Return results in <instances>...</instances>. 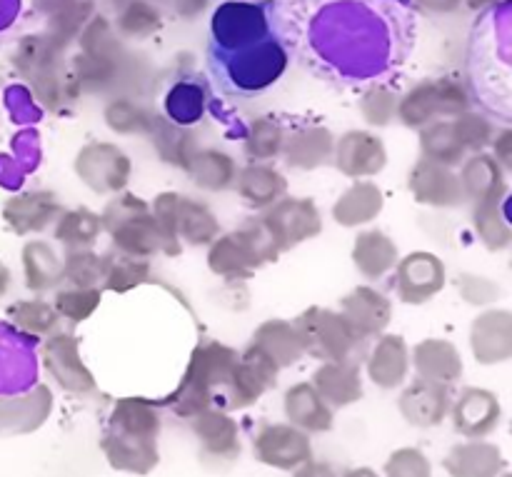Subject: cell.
I'll use <instances>...</instances> for the list:
<instances>
[{"instance_id": "cell-1", "label": "cell", "mask_w": 512, "mask_h": 477, "mask_svg": "<svg viewBox=\"0 0 512 477\" xmlns=\"http://www.w3.org/2000/svg\"><path fill=\"white\" fill-rule=\"evenodd\" d=\"M288 68V53L273 35L240 45L225 53H213V70L220 88L235 98H250L280 80Z\"/></svg>"}, {"instance_id": "cell-2", "label": "cell", "mask_w": 512, "mask_h": 477, "mask_svg": "<svg viewBox=\"0 0 512 477\" xmlns=\"http://www.w3.org/2000/svg\"><path fill=\"white\" fill-rule=\"evenodd\" d=\"M158 418L145 405L123 403L113 415V430L105 438L110 465L130 473H148L158 463L155 453Z\"/></svg>"}, {"instance_id": "cell-3", "label": "cell", "mask_w": 512, "mask_h": 477, "mask_svg": "<svg viewBox=\"0 0 512 477\" xmlns=\"http://www.w3.org/2000/svg\"><path fill=\"white\" fill-rule=\"evenodd\" d=\"M213 53H225L240 45L255 43V40L268 38L270 23L268 15L255 3H225L215 13L213 25Z\"/></svg>"}, {"instance_id": "cell-4", "label": "cell", "mask_w": 512, "mask_h": 477, "mask_svg": "<svg viewBox=\"0 0 512 477\" xmlns=\"http://www.w3.org/2000/svg\"><path fill=\"white\" fill-rule=\"evenodd\" d=\"M258 455L263 463L290 470L310 458V445L305 435L293 428H265L258 438Z\"/></svg>"}, {"instance_id": "cell-5", "label": "cell", "mask_w": 512, "mask_h": 477, "mask_svg": "<svg viewBox=\"0 0 512 477\" xmlns=\"http://www.w3.org/2000/svg\"><path fill=\"white\" fill-rule=\"evenodd\" d=\"M498 423V405L485 393H465L455 408V425L465 435H485Z\"/></svg>"}, {"instance_id": "cell-6", "label": "cell", "mask_w": 512, "mask_h": 477, "mask_svg": "<svg viewBox=\"0 0 512 477\" xmlns=\"http://www.w3.org/2000/svg\"><path fill=\"white\" fill-rule=\"evenodd\" d=\"M448 468L455 477H495L500 458L488 445H475V448H460L450 458Z\"/></svg>"}, {"instance_id": "cell-7", "label": "cell", "mask_w": 512, "mask_h": 477, "mask_svg": "<svg viewBox=\"0 0 512 477\" xmlns=\"http://www.w3.org/2000/svg\"><path fill=\"white\" fill-rule=\"evenodd\" d=\"M288 413L295 423L305 425V428H315V430L330 428L328 410L320 405V400L315 398L308 388H300L290 393Z\"/></svg>"}, {"instance_id": "cell-8", "label": "cell", "mask_w": 512, "mask_h": 477, "mask_svg": "<svg viewBox=\"0 0 512 477\" xmlns=\"http://www.w3.org/2000/svg\"><path fill=\"white\" fill-rule=\"evenodd\" d=\"M405 413L413 423H440L445 413V398L443 393H435V390H413V393L405 395Z\"/></svg>"}, {"instance_id": "cell-9", "label": "cell", "mask_w": 512, "mask_h": 477, "mask_svg": "<svg viewBox=\"0 0 512 477\" xmlns=\"http://www.w3.org/2000/svg\"><path fill=\"white\" fill-rule=\"evenodd\" d=\"M200 435H203L205 445L213 450L215 455H233L238 453V440H235V430L230 425V420L225 418H203V423L198 425Z\"/></svg>"}, {"instance_id": "cell-10", "label": "cell", "mask_w": 512, "mask_h": 477, "mask_svg": "<svg viewBox=\"0 0 512 477\" xmlns=\"http://www.w3.org/2000/svg\"><path fill=\"white\" fill-rule=\"evenodd\" d=\"M390 477H430V468L425 458L415 450H403V453L393 455L388 465Z\"/></svg>"}, {"instance_id": "cell-11", "label": "cell", "mask_w": 512, "mask_h": 477, "mask_svg": "<svg viewBox=\"0 0 512 477\" xmlns=\"http://www.w3.org/2000/svg\"><path fill=\"white\" fill-rule=\"evenodd\" d=\"M153 23H158V15L148 8V5L138 3L123 15V28L130 30V33H138V30L150 28Z\"/></svg>"}, {"instance_id": "cell-12", "label": "cell", "mask_w": 512, "mask_h": 477, "mask_svg": "<svg viewBox=\"0 0 512 477\" xmlns=\"http://www.w3.org/2000/svg\"><path fill=\"white\" fill-rule=\"evenodd\" d=\"M298 477H335V475L328 465H308L305 470H300Z\"/></svg>"}, {"instance_id": "cell-13", "label": "cell", "mask_w": 512, "mask_h": 477, "mask_svg": "<svg viewBox=\"0 0 512 477\" xmlns=\"http://www.w3.org/2000/svg\"><path fill=\"white\" fill-rule=\"evenodd\" d=\"M205 5V0H180V8H183V13H195V10H200Z\"/></svg>"}, {"instance_id": "cell-14", "label": "cell", "mask_w": 512, "mask_h": 477, "mask_svg": "<svg viewBox=\"0 0 512 477\" xmlns=\"http://www.w3.org/2000/svg\"><path fill=\"white\" fill-rule=\"evenodd\" d=\"M423 3L435 5V8H450V5L458 3V0H423Z\"/></svg>"}, {"instance_id": "cell-15", "label": "cell", "mask_w": 512, "mask_h": 477, "mask_svg": "<svg viewBox=\"0 0 512 477\" xmlns=\"http://www.w3.org/2000/svg\"><path fill=\"white\" fill-rule=\"evenodd\" d=\"M345 477H378V475L370 473V470H355V473H348Z\"/></svg>"}]
</instances>
